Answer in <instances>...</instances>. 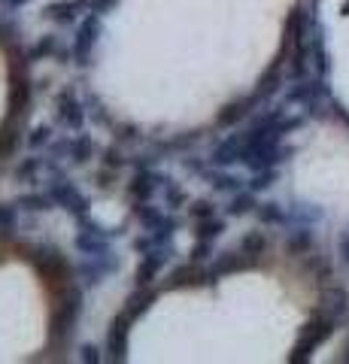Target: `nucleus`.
Instances as JSON below:
<instances>
[{
  "instance_id": "nucleus-24",
  "label": "nucleus",
  "mask_w": 349,
  "mask_h": 364,
  "mask_svg": "<svg viewBox=\"0 0 349 364\" xmlns=\"http://www.w3.org/2000/svg\"><path fill=\"white\" fill-rule=\"evenodd\" d=\"M131 213H134V219H137V222L146 228V231H149V228H155V225L164 219V210L152 207L149 200H146V203H131Z\"/></svg>"
},
{
  "instance_id": "nucleus-31",
  "label": "nucleus",
  "mask_w": 349,
  "mask_h": 364,
  "mask_svg": "<svg viewBox=\"0 0 349 364\" xmlns=\"http://www.w3.org/2000/svg\"><path fill=\"white\" fill-rule=\"evenodd\" d=\"M16 225H18V207L13 203H0V234H13L16 231Z\"/></svg>"
},
{
  "instance_id": "nucleus-26",
  "label": "nucleus",
  "mask_w": 349,
  "mask_h": 364,
  "mask_svg": "<svg viewBox=\"0 0 349 364\" xmlns=\"http://www.w3.org/2000/svg\"><path fill=\"white\" fill-rule=\"evenodd\" d=\"M255 215H258V222H262V225H286L289 222V213L279 207V203H274V200L258 203Z\"/></svg>"
},
{
  "instance_id": "nucleus-39",
  "label": "nucleus",
  "mask_w": 349,
  "mask_h": 364,
  "mask_svg": "<svg viewBox=\"0 0 349 364\" xmlns=\"http://www.w3.org/2000/svg\"><path fill=\"white\" fill-rule=\"evenodd\" d=\"M340 255H343V261L349 264V234H346L343 240H340Z\"/></svg>"
},
{
  "instance_id": "nucleus-25",
  "label": "nucleus",
  "mask_w": 349,
  "mask_h": 364,
  "mask_svg": "<svg viewBox=\"0 0 349 364\" xmlns=\"http://www.w3.org/2000/svg\"><path fill=\"white\" fill-rule=\"evenodd\" d=\"M286 249H289L291 255H310V249H313V231H310V228H298V231H291L289 240H286Z\"/></svg>"
},
{
  "instance_id": "nucleus-30",
  "label": "nucleus",
  "mask_w": 349,
  "mask_h": 364,
  "mask_svg": "<svg viewBox=\"0 0 349 364\" xmlns=\"http://www.w3.org/2000/svg\"><path fill=\"white\" fill-rule=\"evenodd\" d=\"M186 210H188V219L204 222V219H213V215H216V203L207 200V198H198V200H191Z\"/></svg>"
},
{
  "instance_id": "nucleus-35",
  "label": "nucleus",
  "mask_w": 349,
  "mask_h": 364,
  "mask_svg": "<svg viewBox=\"0 0 349 364\" xmlns=\"http://www.w3.org/2000/svg\"><path fill=\"white\" fill-rule=\"evenodd\" d=\"M119 0H92V6H88V13H97V16H104L107 9H112Z\"/></svg>"
},
{
  "instance_id": "nucleus-9",
  "label": "nucleus",
  "mask_w": 349,
  "mask_h": 364,
  "mask_svg": "<svg viewBox=\"0 0 349 364\" xmlns=\"http://www.w3.org/2000/svg\"><path fill=\"white\" fill-rule=\"evenodd\" d=\"M112 270H119V261L109 252L107 255H85V261L76 267V277L82 279V286H97V282H104Z\"/></svg>"
},
{
  "instance_id": "nucleus-33",
  "label": "nucleus",
  "mask_w": 349,
  "mask_h": 364,
  "mask_svg": "<svg viewBox=\"0 0 349 364\" xmlns=\"http://www.w3.org/2000/svg\"><path fill=\"white\" fill-rule=\"evenodd\" d=\"M40 167H43V161H40V158H25V161H21V164L16 167V176H18L21 182H25V179H31L33 173H37Z\"/></svg>"
},
{
  "instance_id": "nucleus-22",
  "label": "nucleus",
  "mask_w": 349,
  "mask_h": 364,
  "mask_svg": "<svg viewBox=\"0 0 349 364\" xmlns=\"http://www.w3.org/2000/svg\"><path fill=\"white\" fill-rule=\"evenodd\" d=\"M255 210H258L255 191L243 188V191H237V195L231 198L228 207H225V215H231V219H240V215H249V213H255Z\"/></svg>"
},
{
  "instance_id": "nucleus-7",
  "label": "nucleus",
  "mask_w": 349,
  "mask_h": 364,
  "mask_svg": "<svg viewBox=\"0 0 349 364\" xmlns=\"http://www.w3.org/2000/svg\"><path fill=\"white\" fill-rule=\"evenodd\" d=\"M85 107L80 104V97H76L73 88H67L58 95V100H55V119H58V124H64V128L70 131H80L82 122H85Z\"/></svg>"
},
{
  "instance_id": "nucleus-42",
  "label": "nucleus",
  "mask_w": 349,
  "mask_h": 364,
  "mask_svg": "<svg viewBox=\"0 0 349 364\" xmlns=\"http://www.w3.org/2000/svg\"><path fill=\"white\" fill-rule=\"evenodd\" d=\"M343 361H349V346H346V352H343Z\"/></svg>"
},
{
  "instance_id": "nucleus-6",
  "label": "nucleus",
  "mask_w": 349,
  "mask_h": 364,
  "mask_svg": "<svg viewBox=\"0 0 349 364\" xmlns=\"http://www.w3.org/2000/svg\"><path fill=\"white\" fill-rule=\"evenodd\" d=\"M164 173H155V170H149V164H143L137 173L131 176L128 182V198L131 203H146V200H152V195L164 186Z\"/></svg>"
},
{
  "instance_id": "nucleus-1",
  "label": "nucleus",
  "mask_w": 349,
  "mask_h": 364,
  "mask_svg": "<svg viewBox=\"0 0 349 364\" xmlns=\"http://www.w3.org/2000/svg\"><path fill=\"white\" fill-rule=\"evenodd\" d=\"M80 313H82V289L73 286V282H67L58 304H55V310H52V322H49L52 346H67V343H70Z\"/></svg>"
},
{
  "instance_id": "nucleus-17",
  "label": "nucleus",
  "mask_w": 349,
  "mask_h": 364,
  "mask_svg": "<svg viewBox=\"0 0 349 364\" xmlns=\"http://www.w3.org/2000/svg\"><path fill=\"white\" fill-rule=\"evenodd\" d=\"M307 55L313 58V64H316V73L325 79L331 73V64H328V52H325V40H322V28L316 25L313 28V37L307 43Z\"/></svg>"
},
{
  "instance_id": "nucleus-3",
  "label": "nucleus",
  "mask_w": 349,
  "mask_h": 364,
  "mask_svg": "<svg viewBox=\"0 0 349 364\" xmlns=\"http://www.w3.org/2000/svg\"><path fill=\"white\" fill-rule=\"evenodd\" d=\"M97 37H100V16L88 13L82 18V25L76 28V37L70 43V58H73L76 67H88V64H92V52L97 46Z\"/></svg>"
},
{
  "instance_id": "nucleus-40",
  "label": "nucleus",
  "mask_w": 349,
  "mask_h": 364,
  "mask_svg": "<svg viewBox=\"0 0 349 364\" xmlns=\"http://www.w3.org/2000/svg\"><path fill=\"white\" fill-rule=\"evenodd\" d=\"M4 4H6V6H13V9H18V6H25L28 0H4Z\"/></svg>"
},
{
  "instance_id": "nucleus-15",
  "label": "nucleus",
  "mask_w": 349,
  "mask_h": 364,
  "mask_svg": "<svg viewBox=\"0 0 349 364\" xmlns=\"http://www.w3.org/2000/svg\"><path fill=\"white\" fill-rule=\"evenodd\" d=\"M346 310H349V294H346V289L331 286V289L322 291L319 310H316V313H325V316H331V318H337V322H340V316H346Z\"/></svg>"
},
{
  "instance_id": "nucleus-8",
  "label": "nucleus",
  "mask_w": 349,
  "mask_h": 364,
  "mask_svg": "<svg viewBox=\"0 0 349 364\" xmlns=\"http://www.w3.org/2000/svg\"><path fill=\"white\" fill-rule=\"evenodd\" d=\"M131 325L134 318L122 310L109 325V334H107V352L112 361H125L128 358V337H131Z\"/></svg>"
},
{
  "instance_id": "nucleus-27",
  "label": "nucleus",
  "mask_w": 349,
  "mask_h": 364,
  "mask_svg": "<svg viewBox=\"0 0 349 364\" xmlns=\"http://www.w3.org/2000/svg\"><path fill=\"white\" fill-rule=\"evenodd\" d=\"M164 195H167V200H164V207L167 210H171V213H176V210H183V207H188V200H186V195H183V188H179L176 186V182L171 179V176H167L164 179Z\"/></svg>"
},
{
  "instance_id": "nucleus-37",
  "label": "nucleus",
  "mask_w": 349,
  "mask_h": 364,
  "mask_svg": "<svg viewBox=\"0 0 349 364\" xmlns=\"http://www.w3.org/2000/svg\"><path fill=\"white\" fill-rule=\"evenodd\" d=\"M82 361H92V364H97V361H100L97 349H95V346H82Z\"/></svg>"
},
{
  "instance_id": "nucleus-4",
  "label": "nucleus",
  "mask_w": 349,
  "mask_h": 364,
  "mask_svg": "<svg viewBox=\"0 0 349 364\" xmlns=\"http://www.w3.org/2000/svg\"><path fill=\"white\" fill-rule=\"evenodd\" d=\"M46 191L52 195L55 207H61V210H67V213H73V215H76V222L85 219V213H88V200H85V195L73 186L70 179H61V176H58V179H52L49 186H46Z\"/></svg>"
},
{
  "instance_id": "nucleus-28",
  "label": "nucleus",
  "mask_w": 349,
  "mask_h": 364,
  "mask_svg": "<svg viewBox=\"0 0 349 364\" xmlns=\"http://www.w3.org/2000/svg\"><path fill=\"white\" fill-rule=\"evenodd\" d=\"M274 182H276V167H267V170H255V173L246 179V188L258 195V191H267Z\"/></svg>"
},
{
  "instance_id": "nucleus-10",
  "label": "nucleus",
  "mask_w": 349,
  "mask_h": 364,
  "mask_svg": "<svg viewBox=\"0 0 349 364\" xmlns=\"http://www.w3.org/2000/svg\"><path fill=\"white\" fill-rule=\"evenodd\" d=\"M252 264H255V261L246 258L240 249H237V252H222V255H216L207 264V279H210V286H213V282H219V279L231 277V273H237V270L252 267Z\"/></svg>"
},
{
  "instance_id": "nucleus-14",
  "label": "nucleus",
  "mask_w": 349,
  "mask_h": 364,
  "mask_svg": "<svg viewBox=\"0 0 349 364\" xmlns=\"http://www.w3.org/2000/svg\"><path fill=\"white\" fill-rule=\"evenodd\" d=\"M204 179L213 191H225V195H237V191H243V179L234 176L228 167L213 164V170H204Z\"/></svg>"
},
{
  "instance_id": "nucleus-16",
  "label": "nucleus",
  "mask_w": 349,
  "mask_h": 364,
  "mask_svg": "<svg viewBox=\"0 0 349 364\" xmlns=\"http://www.w3.org/2000/svg\"><path fill=\"white\" fill-rule=\"evenodd\" d=\"M88 6H92V0H58V4H49L43 16L49 21H55V25H70L76 18V13H80V9H88Z\"/></svg>"
},
{
  "instance_id": "nucleus-23",
  "label": "nucleus",
  "mask_w": 349,
  "mask_h": 364,
  "mask_svg": "<svg viewBox=\"0 0 349 364\" xmlns=\"http://www.w3.org/2000/svg\"><path fill=\"white\" fill-rule=\"evenodd\" d=\"M225 219H219V215H213V219H204V222H195V240H210L216 243L219 237L225 234Z\"/></svg>"
},
{
  "instance_id": "nucleus-41",
  "label": "nucleus",
  "mask_w": 349,
  "mask_h": 364,
  "mask_svg": "<svg viewBox=\"0 0 349 364\" xmlns=\"http://www.w3.org/2000/svg\"><path fill=\"white\" fill-rule=\"evenodd\" d=\"M340 13H343V16H349V0H346V4H343V9H340Z\"/></svg>"
},
{
  "instance_id": "nucleus-34",
  "label": "nucleus",
  "mask_w": 349,
  "mask_h": 364,
  "mask_svg": "<svg viewBox=\"0 0 349 364\" xmlns=\"http://www.w3.org/2000/svg\"><path fill=\"white\" fill-rule=\"evenodd\" d=\"M116 131H119L116 136H119V140H122V143H137V140H140V131H137V128H134V124H119V128H116Z\"/></svg>"
},
{
  "instance_id": "nucleus-2",
  "label": "nucleus",
  "mask_w": 349,
  "mask_h": 364,
  "mask_svg": "<svg viewBox=\"0 0 349 364\" xmlns=\"http://www.w3.org/2000/svg\"><path fill=\"white\" fill-rule=\"evenodd\" d=\"M334 328H337V318L325 316V313H316L307 325L301 328V337H298L295 349L289 352V361H291V364L307 361V358L313 355V352H316V349L325 343V340H328V337L334 334Z\"/></svg>"
},
{
  "instance_id": "nucleus-29",
  "label": "nucleus",
  "mask_w": 349,
  "mask_h": 364,
  "mask_svg": "<svg viewBox=\"0 0 349 364\" xmlns=\"http://www.w3.org/2000/svg\"><path fill=\"white\" fill-rule=\"evenodd\" d=\"M52 140H55L52 124H37V128L28 134V149H46V146H52Z\"/></svg>"
},
{
  "instance_id": "nucleus-32",
  "label": "nucleus",
  "mask_w": 349,
  "mask_h": 364,
  "mask_svg": "<svg viewBox=\"0 0 349 364\" xmlns=\"http://www.w3.org/2000/svg\"><path fill=\"white\" fill-rule=\"evenodd\" d=\"M210 255H213V243L210 240H195V246L188 249V261H198V264H204Z\"/></svg>"
},
{
  "instance_id": "nucleus-12",
  "label": "nucleus",
  "mask_w": 349,
  "mask_h": 364,
  "mask_svg": "<svg viewBox=\"0 0 349 364\" xmlns=\"http://www.w3.org/2000/svg\"><path fill=\"white\" fill-rule=\"evenodd\" d=\"M195 289V286H210L207 279V267L198 264V261H188V264L176 267L171 273V279H167V289Z\"/></svg>"
},
{
  "instance_id": "nucleus-20",
  "label": "nucleus",
  "mask_w": 349,
  "mask_h": 364,
  "mask_svg": "<svg viewBox=\"0 0 349 364\" xmlns=\"http://www.w3.org/2000/svg\"><path fill=\"white\" fill-rule=\"evenodd\" d=\"M16 207L25 210V213H46L55 207V200H52L49 191H28V195L16 198Z\"/></svg>"
},
{
  "instance_id": "nucleus-21",
  "label": "nucleus",
  "mask_w": 349,
  "mask_h": 364,
  "mask_svg": "<svg viewBox=\"0 0 349 364\" xmlns=\"http://www.w3.org/2000/svg\"><path fill=\"white\" fill-rule=\"evenodd\" d=\"M255 104H258V100L249 95L246 100H240V104H231V107H225V109L219 112L216 124H219V128H228V124H237L240 119H246V116H249V109H252Z\"/></svg>"
},
{
  "instance_id": "nucleus-38",
  "label": "nucleus",
  "mask_w": 349,
  "mask_h": 364,
  "mask_svg": "<svg viewBox=\"0 0 349 364\" xmlns=\"http://www.w3.org/2000/svg\"><path fill=\"white\" fill-rule=\"evenodd\" d=\"M331 109H334V116L340 119L343 124H349V112H346V107H340V104H331Z\"/></svg>"
},
{
  "instance_id": "nucleus-5",
  "label": "nucleus",
  "mask_w": 349,
  "mask_h": 364,
  "mask_svg": "<svg viewBox=\"0 0 349 364\" xmlns=\"http://www.w3.org/2000/svg\"><path fill=\"white\" fill-rule=\"evenodd\" d=\"M80 228L82 231L76 234V249H80L82 255H107L109 252V231H104L97 222H88L80 219Z\"/></svg>"
},
{
  "instance_id": "nucleus-13",
  "label": "nucleus",
  "mask_w": 349,
  "mask_h": 364,
  "mask_svg": "<svg viewBox=\"0 0 349 364\" xmlns=\"http://www.w3.org/2000/svg\"><path fill=\"white\" fill-rule=\"evenodd\" d=\"M52 149H55V152L70 155V161H73V164H85L88 158H92V155L97 152V146H95L92 136H67V140L55 143Z\"/></svg>"
},
{
  "instance_id": "nucleus-19",
  "label": "nucleus",
  "mask_w": 349,
  "mask_h": 364,
  "mask_svg": "<svg viewBox=\"0 0 349 364\" xmlns=\"http://www.w3.org/2000/svg\"><path fill=\"white\" fill-rule=\"evenodd\" d=\"M237 249H240L246 258L258 261V258L267 252V234H264V231H258V228H255V231H246V234L240 237V246H237Z\"/></svg>"
},
{
  "instance_id": "nucleus-36",
  "label": "nucleus",
  "mask_w": 349,
  "mask_h": 364,
  "mask_svg": "<svg viewBox=\"0 0 349 364\" xmlns=\"http://www.w3.org/2000/svg\"><path fill=\"white\" fill-rule=\"evenodd\" d=\"M13 37H18V33L13 31V28H9V25H4V21H0V43H9V40H13Z\"/></svg>"
},
{
  "instance_id": "nucleus-11",
  "label": "nucleus",
  "mask_w": 349,
  "mask_h": 364,
  "mask_svg": "<svg viewBox=\"0 0 349 364\" xmlns=\"http://www.w3.org/2000/svg\"><path fill=\"white\" fill-rule=\"evenodd\" d=\"M243 152H246V134H234L228 140H222L216 149L210 155V164L216 167H231V164H240L243 161Z\"/></svg>"
},
{
  "instance_id": "nucleus-18",
  "label": "nucleus",
  "mask_w": 349,
  "mask_h": 364,
  "mask_svg": "<svg viewBox=\"0 0 349 364\" xmlns=\"http://www.w3.org/2000/svg\"><path fill=\"white\" fill-rule=\"evenodd\" d=\"M55 55H61V40L55 37V33H46V37H40L37 43L31 46V52H28V64L40 61V58H55ZM61 58H70V52H64Z\"/></svg>"
}]
</instances>
